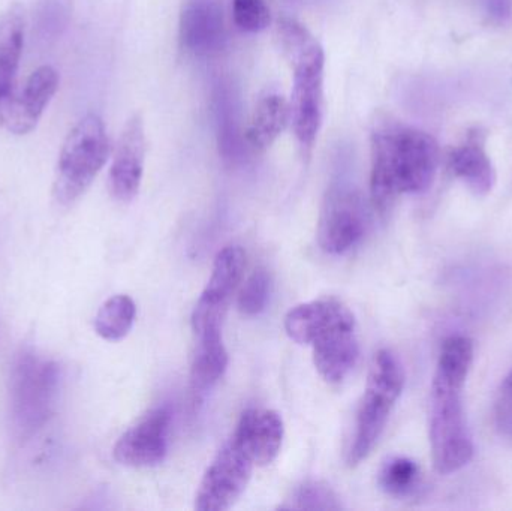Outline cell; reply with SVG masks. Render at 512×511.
<instances>
[{"label":"cell","instance_id":"9a60e30c","mask_svg":"<svg viewBox=\"0 0 512 511\" xmlns=\"http://www.w3.org/2000/svg\"><path fill=\"white\" fill-rule=\"evenodd\" d=\"M285 426L273 410H252L243 413L233 434L234 440L248 452L258 467L270 465L282 449Z\"/></svg>","mask_w":512,"mask_h":511},{"label":"cell","instance_id":"7a4b0ae2","mask_svg":"<svg viewBox=\"0 0 512 511\" xmlns=\"http://www.w3.org/2000/svg\"><path fill=\"white\" fill-rule=\"evenodd\" d=\"M439 165L435 138L405 123L382 120L372 131L370 197L387 213L400 195L421 194L432 186Z\"/></svg>","mask_w":512,"mask_h":511},{"label":"cell","instance_id":"484cf974","mask_svg":"<svg viewBox=\"0 0 512 511\" xmlns=\"http://www.w3.org/2000/svg\"><path fill=\"white\" fill-rule=\"evenodd\" d=\"M484 12L495 23H507L512 17V0H480Z\"/></svg>","mask_w":512,"mask_h":511},{"label":"cell","instance_id":"8fae6325","mask_svg":"<svg viewBox=\"0 0 512 511\" xmlns=\"http://www.w3.org/2000/svg\"><path fill=\"white\" fill-rule=\"evenodd\" d=\"M170 431L171 411L167 407L156 408L119 438L114 459L125 467H156L167 458Z\"/></svg>","mask_w":512,"mask_h":511},{"label":"cell","instance_id":"7c38bea8","mask_svg":"<svg viewBox=\"0 0 512 511\" xmlns=\"http://www.w3.org/2000/svg\"><path fill=\"white\" fill-rule=\"evenodd\" d=\"M59 87V74L51 66L36 69L24 84L0 107V125L15 135H26L35 129L48 102Z\"/></svg>","mask_w":512,"mask_h":511},{"label":"cell","instance_id":"e0dca14e","mask_svg":"<svg viewBox=\"0 0 512 511\" xmlns=\"http://www.w3.org/2000/svg\"><path fill=\"white\" fill-rule=\"evenodd\" d=\"M288 123H291L289 102L279 93H264L256 101L246 126V146L254 152H265L285 131Z\"/></svg>","mask_w":512,"mask_h":511},{"label":"cell","instance_id":"d6986e66","mask_svg":"<svg viewBox=\"0 0 512 511\" xmlns=\"http://www.w3.org/2000/svg\"><path fill=\"white\" fill-rule=\"evenodd\" d=\"M23 42V12L11 6L0 12V107L14 95Z\"/></svg>","mask_w":512,"mask_h":511},{"label":"cell","instance_id":"52a82bcc","mask_svg":"<svg viewBox=\"0 0 512 511\" xmlns=\"http://www.w3.org/2000/svg\"><path fill=\"white\" fill-rule=\"evenodd\" d=\"M294 74L289 116L304 153H310L324 114V48L288 60Z\"/></svg>","mask_w":512,"mask_h":511},{"label":"cell","instance_id":"277c9868","mask_svg":"<svg viewBox=\"0 0 512 511\" xmlns=\"http://www.w3.org/2000/svg\"><path fill=\"white\" fill-rule=\"evenodd\" d=\"M62 387V368L54 360L24 348L9 375V414L20 440L33 437L47 425L56 410Z\"/></svg>","mask_w":512,"mask_h":511},{"label":"cell","instance_id":"3957f363","mask_svg":"<svg viewBox=\"0 0 512 511\" xmlns=\"http://www.w3.org/2000/svg\"><path fill=\"white\" fill-rule=\"evenodd\" d=\"M285 330L292 341L312 347L316 371L327 383H342L360 359L357 320L334 297L292 308L285 317Z\"/></svg>","mask_w":512,"mask_h":511},{"label":"cell","instance_id":"cb8c5ba5","mask_svg":"<svg viewBox=\"0 0 512 511\" xmlns=\"http://www.w3.org/2000/svg\"><path fill=\"white\" fill-rule=\"evenodd\" d=\"M233 17L243 32H261L273 18L271 0H233Z\"/></svg>","mask_w":512,"mask_h":511},{"label":"cell","instance_id":"30bf717a","mask_svg":"<svg viewBox=\"0 0 512 511\" xmlns=\"http://www.w3.org/2000/svg\"><path fill=\"white\" fill-rule=\"evenodd\" d=\"M369 213L363 198L354 189H330L318 222V242L322 251L342 255L354 249L366 236Z\"/></svg>","mask_w":512,"mask_h":511},{"label":"cell","instance_id":"ba28073f","mask_svg":"<svg viewBox=\"0 0 512 511\" xmlns=\"http://www.w3.org/2000/svg\"><path fill=\"white\" fill-rule=\"evenodd\" d=\"M254 467L248 452L231 438L207 468L195 498V509L230 510L245 494Z\"/></svg>","mask_w":512,"mask_h":511},{"label":"cell","instance_id":"603a6c76","mask_svg":"<svg viewBox=\"0 0 512 511\" xmlns=\"http://www.w3.org/2000/svg\"><path fill=\"white\" fill-rule=\"evenodd\" d=\"M271 293V278L265 269H256L243 287L240 288L237 297V306L246 317H256L267 308Z\"/></svg>","mask_w":512,"mask_h":511},{"label":"cell","instance_id":"2e32d148","mask_svg":"<svg viewBox=\"0 0 512 511\" xmlns=\"http://www.w3.org/2000/svg\"><path fill=\"white\" fill-rule=\"evenodd\" d=\"M486 137L480 129L469 132L468 137L459 146L448 153V170L462 180L475 195L492 192L496 183V171L492 159L486 152Z\"/></svg>","mask_w":512,"mask_h":511},{"label":"cell","instance_id":"5bb4252c","mask_svg":"<svg viewBox=\"0 0 512 511\" xmlns=\"http://www.w3.org/2000/svg\"><path fill=\"white\" fill-rule=\"evenodd\" d=\"M180 42L197 56L218 53L227 41L222 0H185L180 12Z\"/></svg>","mask_w":512,"mask_h":511},{"label":"cell","instance_id":"d4e9b609","mask_svg":"<svg viewBox=\"0 0 512 511\" xmlns=\"http://www.w3.org/2000/svg\"><path fill=\"white\" fill-rule=\"evenodd\" d=\"M495 425L502 437L512 441V369L502 381L496 396Z\"/></svg>","mask_w":512,"mask_h":511},{"label":"cell","instance_id":"7402d4cb","mask_svg":"<svg viewBox=\"0 0 512 511\" xmlns=\"http://www.w3.org/2000/svg\"><path fill=\"white\" fill-rule=\"evenodd\" d=\"M288 510H340L339 498L330 486L319 482H306L292 492L288 504L282 506Z\"/></svg>","mask_w":512,"mask_h":511},{"label":"cell","instance_id":"4fadbf2b","mask_svg":"<svg viewBox=\"0 0 512 511\" xmlns=\"http://www.w3.org/2000/svg\"><path fill=\"white\" fill-rule=\"evenodd\" d=\"M146 162V131L140 114L123 126L110 168V191L117 201L128 203L137 197Z\"/></svg>","mask_w":512,"mask_h":511},{"label":"cell","instance_id":"5b68a950","mask_svg":"<svg viewBox=\"0 0 512 511\" xmlns=\"http://www.w3.org/2000/svg\"><path fill=\"white\" fill-rule=\"evenodd\" d=\"M405 387V371L396 354L378 351L370 365L366 390L358 407L355 431L346 455L349 467L369 458L384 434L385 426Z\"/></svg>","mask_w":512,"mask_h":511},{"label":"cell","instance_id":"44dd1931","mask_svg":"<svg viewBox=\"0 0 512 511\" xmlns=\"http://www.w3.org/2000/svg\"><path fill=\"white\" fill-rule=\"evenodd\" d=\"M379 488L393 498H408L421 486V470L417 462L405 456H394L382 465Z\"/></svg>","mask_w":512,"mask_h":511},{"label":"cell","instance_id":"9c48e42d","mask_svg":"<svg viewBox=\"0 0 512 511\" xmlns=\"http://www.w3.org/2000/svg\"><path fill=\"white\" fill-rule=\"evenodd\" d=\"M245 269L246 252L240 246H227L216 255L207 287L192 312L195 336L221 332L231 300L242 284Z\"/></svg>","mask_w":512,"mask_h":511},{"label":"cell","instance_id":"ffe728a7","mask_svg":"<svg viewBox=\"0 0 512 511\" xmlns=\"http://www.w3.org/2000/svg\"><path fill=\"white\" fill-rule=\"evenodd\" d=\"M137 317V306L126 294L110 297L95 317V332L105 341H122L131 332Z\"/></svg>","mask_w":512,"mask_h":511},{"label":"cell","instance_id":"8992f818","mask_svg":"<svg viewBox=\"0 0 512 511\" xmlns=\"http://www.w3.org/2000/svg\"><path fill=\"white\" fill-rule=\"evenodd\" d=\"M107 129L98 114H87L63 141L57 161L53 197L71 206L92 185L110 156Z\"/></svg>","mask_w":512,"mask_h":511},{"label":"cell","instance_id":"6da1fadb","mask_svg":"<svg viewBox=\"0 0 512 511\" xmlns=\"http://www.w3.org/2000/svg\"><path fill=\"white\" fill-rule=\"evenodd\" d=\"M474 363V344L466 336L445 339L430 393L429 437L435 470L457 473L474 458L466 422L463 390Z\"/></svg>","mask_w":512,"mask_h":511},{"label":"cell","instance_id":"ac0fdd59","mask_svg":"<svg viewBox=\"0 0 512 511\" xmlns=\"http://www.w3.org/2000/svg\"><path fill=\"white\" fill-rule=\"evenodd\" d=\"M230 357L222 341V332H209L197 336V350L192 359L191 393L201 401L227 372Z\"/></svg>","mask_w":512,"mask_h":511}]
</instances>
